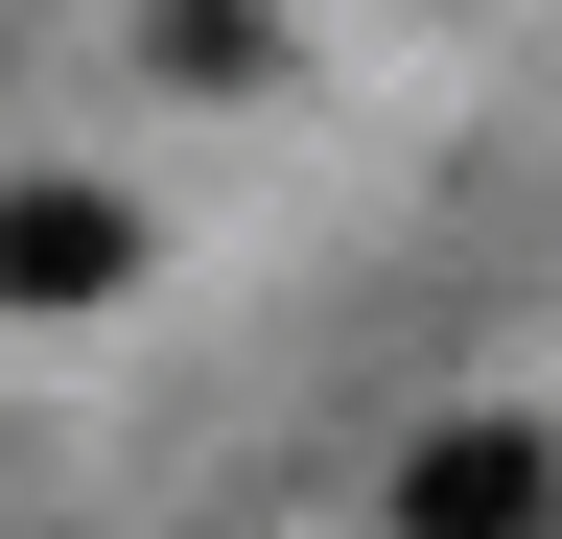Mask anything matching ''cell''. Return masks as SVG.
<instances>
[{
	"label": "cell",
	"mask_w": 562,
	"mask_h": 539,
	"mask_svg": "<svg viewBox=\"0 0 562 539\" xmlns=\"http://www.w3.org/2000/svg\"><path fill=\"white\" fill-rule=\"evenodd\" d=\"M398 539H562V446H539V423H446V446H398Z\"/></svg>",
	"instance_id": "obj_1"
},
{
	"label": "cell",
	"mask_w": 562,
	"mask_h": 539,
	"mask_svg": "<svg viewBox=\"0 0 562 539\" xmlns=\"http://www.w3.org/2000/svg\"><path fill=\"white\" fill-rule=\"evenodd\" d=\"M117 282H140V188H70V165L0 188V305H117Z\"/></svg>",
	"instance_id": "obj_2"
},
{
	"label": "cell",
	"mask_w": 562,
	"mask_h": 539,
	"mask_svg": "<svg viewBox=\"0 0 562 539\" xmlns=\"http://www.w3.org/2000/svg\"><path fill=\"white\" fill-rule=\"evenodd\" d=\"M140 47H165L188 94H235V71H258V0H165V24H140Z\"/></svg>",
	"instance_id": "obj_3"
}]
</instances>
